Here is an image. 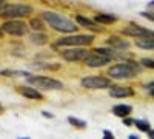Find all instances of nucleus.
I'll list each match as a JSON object with an SVG mask.
<instances>
[{"mask_svg":"<svg viewBox=\"0 0 154 139\" xmlns=\"http://www.w3.org/2000/svg\"><path fill=\"white\" fill-rule=\"evenodd\" d=\"M75 22L79 23L80 27H85V28L91 30V31H96V33H103V27H99V25H97L94 20L88 19V17H85V16H82V14L75 16Z\"/></svg>","mask_w":154,"mask_h":139,"instance_id":"13","label":"nucleus"},{"mask_svg":"<svg viewBox=\"0 0 154 139\" xmlns=\"http://www.w3.org/2000/svg\"><path fill=\"white\" fill-rule=\"evenodd\" d=\"M134 125H136L140 131H145V133H148V131L151 130V125H149V122H148L146 119H136V121H134Z\"/></svg>","mask_w":154,"mask_h":139,"instance_id":"23","label":"nucleus"},{"mask_svg":"<svg viewBox=\"0 0 154 139\" xmlns=\"http://www.w3.org/2000/svg\"><path fill=\"white\" fill-rule=\"evenodd\" d=\"M29 42L32 45H38V46L45 45L48 42V36L45 33H32V34H29Z\"/></svg>","mask_w":154,"mask_h":139,"instance_id":"18","label":"nucleus"},{"mask_svg":"<svg viewBox=\"0 0 154 139\" xmlns=\"http://www.w3.org/2000/svg\"><path fill=\"white\" fill-rule=\"evenodd\" d=\"M136 46L142 49H154V39H140L136 40Z\"/></svg>","mask_w":154,"mask_h":139,"instance_id":"22","label":"nucleus"},{"mask_svg":"<svg viewBox=\"0 0 154 139\" xmlns=\"http://www.w3.org/2000/svg\"><path fill=\"white\" fill-rule=\"evenodd\" d=\"M140 16H142V17H146V19H149V20L154 22V14H151V12H140Z\"/></svg>","mask_w":154,"mask_h":139,"instance_id":"28","label":"nucleus"},{"mask_svg":"<svg viewBox=\"0 0 154 139\" xmlns=\"http://www.w3.org/2000/svg\"><path fill=\"white\" fill-rule=\"evenodd\" d=\"M140 65H142L143 68L154 70V59H149V57H143V59H140Z\"/></svg>","mask_w":154,"mask_h":139,"instance_id":"24","label":"nucleus"},{"mask_svg":"<svg viewBox=\"0 0 154 139\" xmlns=\"http://www.w3.org/2000/svg\"><path fill=\"white\" fill-rule=\"evenodd\" d=\"M2 111H3V107H2V105H0V113H2Z\"/></svg>","mask_w":154,"mask_h":139,"instance_id":"35","label":"nucleus"},{"mask_svg":"<svg viewBox=\"0 0 154 139\" xmlns=\"http://www.w3.org/2000/svg\"><path fill=\"white\" fill-rule=\"evenodd\" d=\"M94 42L93 34H72L57 39L54 46H69V48H83Z\"/></svg>","mask_w":154,"mask_h":139,"instance_id":"4","label":"nucleus"},{"mask_svg":"<svg viewBox=\"0 0 154 139\" xmlns=\"http://www.w3.org/2000/svg\"><path fill=\"white\" fill-rule=\"evenodd\" d=\"M0 76H6V77H12V76H25V77H29V76H32L31 73L28 71H17V70H2L0 71Z\"/></svg>","mask_w":154,"mask_h":139,"instance_id":"20","label":"nucleus"},{"mask_svg":"<svg viewBox=\"0 0 154 139\" xmlns=\"http://www.w3.org/2000/svg\"><path fill=\"white\" fill-rule=\"evenodd\" d=\"M148 137H149V139H154V130H149V131H148Z\"/></svg>","mask_w":154,"mask_h":139,"instance_id":"31","label":"nucleus"},{"mask_svg":"<svg viewBox=\"0 0 154 139\" xmlns=\"http://www.w3.org/2000/svg\"><path fill=\"white\" fill-rule=\"evenodd\" d=\"M122 121H123V125H126V127H133L136 119H133V118H125V119H122Z\"/></svg>","mask_w":154,"mask_h":139,"instance_id":"26","label":"nucleus"},{"mask_svg":"<svg viewBox=\"0 0 154 139\" xmlns=\"http://www.w3.org/2000/svg\"><path fill=\"white\" fill-rule=\"evenodd\" d=\"M111 97H131L134 96V90L131 87H120V85H114L109 90Z\"/></svg>","mask_w":154,"mask_h":139,"instance_id":"14","label":"nucleus"},{"mask_svg":"<svg viewBox=\"0 0 154 139\" xmlns=\"http://www.w3.org/2000/svg\"><path fill=\"white\" fill-rule=\"evenodd\" d=\"M17 91L23 96V97H26V99H31V100H43L45 97H43V94L38 91V90H35L34 87H29V85H26V87H19L17 88Z\"/></svg>","mask_w":154,"mask_h":139,"instance_id":"12","label":"nucleus"},{"mask_svg":"<svg viewBox=\"0 0 154 139\" xmlns=\"http://www.w3.org/2000/svg\"><path fill=\"white\" fill-rule=\"evenodd\" d=\"M68 122L72 125V127H75V128H80V130H83V128H86V121H83V119H79V118H74V116H68Z\"/></svg>","mask_w":154,"mask_h":139,"instance_id":"21","label":"nucleus"},{"mask_svg":"<svg viewBox=\"0 0 154 139\" xmlns=\"http://www.w3.org/2000/svg\"><path fill=\"white\" fill-rule=\"evenodd\" d=\"M111 60H112V59H109V57H106V56H102V54H97V53H91V54L85 59L83 64H85L86 67H89V68H100V67L108 65Z\"/></svg>","mask_w":154,"mask_h":139,"instance_id":"10","label":"nucleus"},{"mask_svg":"<svg viewBox=\"0 0 154 139\" xmlns=\"http://www.w3.org/2000/svg\"><path fill=\"white\" fill-rule=\"evenodd\" d=\"M94 53H97V54H102V56H106V57H109V59H117L122 53H119V51H116V49H112V48H106V46H97V48H94L93 49Z\"/></svg>","mask_w":154,"mask_h":139,"instance_id":"17","label":"nucleus"},{"mask_svg":"<svg viewBox=\"0 0 154 139\" xmlns=\"http://www.w3.org/2000/svg\"><path fill=\"white\" fill-rule=\"evenodd\" d=\"M17 139H29V137H17Z\"/></svg>","mask_w":154,"mask_h":139,"instance_id":"36","label":"nucleus"},{"mask_svg":"<svg viewBox=\"0 0 154 139\" xmlns=\"http://www.w3.org/2000/svg\"><path fill=\"white\" fill-rule=\"evenodd\" d=\"M42 116L48 118V119H54V115H53V113H49V111H42Z\"/></svg>","mask_w":154,"mask_h":139,"instance_id":"29","label":"nucleus"},{"mask_svg":"<svg viewBox=\"0 0 154 139\" xmlns=\"http://www.w3.org/2000/svg\"><path fill=\"white\" fill-rule=\"evenodd\" d=\"M128 139H140L137 134H130V136H128Z\"/></svg>","mask_w":154,"mask_h":139,"instance_id":"32","label":"nucleus"},{"mask_svg":"<svg viewBox=\"0 0 154 139\" xmlns=\"http://www.w3.org/2000/svg\"><path fill=\"white\" fill-rule=\"evenodd\" d=\"M93 20H94L97 25H109V23L117 22L119 17L116 16V14H96Z\"/></svg>","mask_w":154,"mask_h":139,"instance_id":"16","label":"nucleus"},{"mask_svg":"<svg viewBox=\"0 0 154 139\" xmlns=\"http://www.w3.org/2000/svg\"><path fill=\"white\" fill-rule=\"evenodd\" d=\"M112 115L114 116H117V118H130V115L133 113V105H128V104H117V105H114L112 107Z\"/></svg>","mask_w":154,"mask_h":139,"instance_id":"15","label":"nucleus"},{"mask_svg":"<svg viewBox=\"0 0 154 139\" xmlns=\"http://www.w3.org/2000/svg\"><path fill=\"white\" fill-rule=\"evenodd\" d=\"M149 6H151V8H154V2H149Z\"/></svg>","mask_w":154,"mask_h":139,"instance_id":"34","label":"nucleus"},{"mask_svg":"<svg viewBox=\"0 0 154 139\" xmlns=\"http://www.w3.org/2000/svg\"><path fill=\"white\" fill-rule=\"evenodd\" d=\"M34 12V8L26 3H12L6 5L5 9L0 11V17H6L8 20H19L20 17H28Z\"/></svg>","mask_w":154,"mask_h":139,"instance_id":"5","label":"nucleus"},{"mask_svg":"<svg viewBox=\"0 0 154 139\" xmlns=\"http://www.w3.org/2000/svg\"><path fill=\"white\" fill-rule=\"evenodd\" d=\"M142 65L140 62H134V60H123L122 64H117V65H112L108 68V76L109 79H133L136 74H139L142 71Z\"/></svg>","mask_w":154,"mask_h":139,"instance_id":"2","label":"nucleus"},{"mask_svg":"<svg viewBox=\"0 0 154 139\" xmlns=\"http://www.w3.org/2000/svg\"><path fill=\"white\" fill-rule=\"evenodd\" d=\"M3 34H5V31L2 30V27H0V39H2V37H3Z\"/></svg>","mask_w":154,"mask_h":139,"instance_id":"33","label":"nucleus"},{"mask_svg":"<svg viewBox=\"0 0 154 139\" xmlns=\"http://www.w3.org/2000/svg\"><path fill=\"white\" fill-rule=\"evenodd\" d=\"M106 45L109 48L116 49V51H119V53H123V49L126 51V49L130 48V42L122 39V37H119V36H109L106 39Z\"/></svg>","mask_w":154,"mask_h":139,"instance_id":"11","label":"nucleus"},{"mask_svg":"<svg viewBox=\"0 0 154 139\" xmlns=\"http://www.w3.org/2000/svg\"><path fill=\"white\" fill-rule=\"evenodd\" d=\"M91 54L86 48H68V49H63L60 53L62 59L71 62V64H75V62H85V59Z\"/></svg>","mask_w":154,"mask_h":139,"instance_id":"8","label":"nucleus"},{"mask_svg":"<svg viewBox=\"0 0 154 139\" xmlns=\"http://www.w3.org/2000/svg\"><path fill=\"white\" fill-rule=\"evenodd\" d=\"M145 90H146L151 96H154V81H152V82H149L148 85H145Z\"/></svg>","mask_w":154,"mask_h":139,"instance_id":"25","label":"nucleus"},{"mask_svg":"<svg viewBox=\"0 0 154 139\" xmlns=\"http://www.w3.org/2000/svg\"><path fill=\"white\" fill-rule=\"evenodd\" d=\"M29 27L34 30V33H43V30L46 28L43 19H35V17L29 20Z\"/></svg>","mask_w":154,"mask_h":139,"instance_id":"19","label":"nucleus"},{"mask_svg":"<svg viewBox=\"0 0 154 139\" xmlns=\"http://www.w3.org/2000/svg\"><path fill=\"white\" fill-rule=\"evenodd\" d=\"M122 34L123 36H130V37H134V39L140 40V39H154V31L152 30H148V28H143L140 25H128L122 30Z\"/></svg>","mask_w":154,"mask_h":139,"instance_id":"7","label":"nucleus"},{"mask_svg":"<svg viewBox=\"0 0 154 139\" xmlns=\"http://www.w3.org/2000/svg\"><path fill=\"white\" fill-rule=\"evenodd\" d=\"M26 82L34 87L35 90H45V91H56V90H62L63 88V82L57 81L54 77H48V76H29L26 79Z\"/></svg>","mask_w":154,"mask_h":139,"instance_id":"3","label":"nucleus"},{"mask_svg":"<svg viewBox=\"0 0 154 139\" xmlns=\"http://www.w3.org/2000/svg\"><path fill=\"white\" fill-rule=\"evenodd\" d=\"M80 85L86 90H106V88L114 87L112 81L109 77H103V76H86L80 81Z\"/></svg>","mask_w":154,"mask_h":139,"instance_id":"6","label":"nucleus"},{"mask_svg":"<svg viewBox=\"0 0 154 139\" xmlns=\"http://www.w3.org/2000/svg\"><path fill=\"white\" fill-rule=\"evenodd\" d=\"M102 139H116V137H114V134L109 130H103V137Z\"/></svg>","mask_w":154,"mask_h":139,"instance_id":"27","label":"nucleus"},{"mask_svg":"<svg viewBox=\"0 0 154 139\" xmlns=\"http://www.w3.org/2000/svg\"><path fill=\"white\" fill-rule=\"evenodd\" d=\"M28 28L29 25H26L22 20H6L2 23V30L11 36H25L28 34Z\"/></svg>","mask_w":154,"mask_h":139,"instance_id":"9","label":"nucleus"},{"mask_svg":"<svg viewBox=\"0 0 154 139\" xmlns=\"http://www.w3.org/2000/svg\"><path fill=\"white\" fill-rule=\"evenodd\" d=\"M6 5H8L6 2H3V0H0V11L5 9V8H6Z\"/></svg>","mask_w":154,"mask_h":139,"instance_id":"30","label":"nucleus"},{"mask_svg":"<svg viewBox=\"0 0 154 139\" xmlns=\"http://www.w3.org/2000/svg\"><path fill=\"white\" fill-rule=\"evenodd\" d=\"M42 19L48 27H51L54 31L59 33H75L77 28H79L71 19L65 17L63 14H59L56 11H43Z\"/></svg>","mask_w":154,"mask_h":139,"instance_id":"1","label":"nucleus"}]
</instances>
